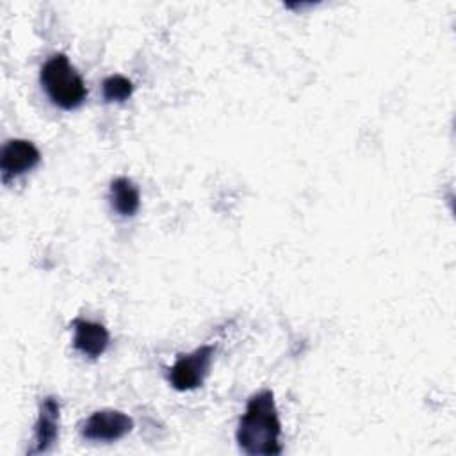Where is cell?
Here are the masks:
<instances>
[{"instance_id":"2","label":"cell","mask_w":456,"mask_h":456,"mask_svg":"<svg viewBox=\"0 0 456 456\" xmlns=\"http://www.w3.org/2000/svg\"><path fill=\"white\" fill-rule=\"evenodd\" d=\"M39 80L52 103L64 110L78 109L87 96L86 82L71 66L66 53H53L41 66Z\"/></svg>"},{"instance_id":"5","label":"cell","mask_w":456,"mask_h":456,"mask_svg":"<svg viewBox=\"0 0 456 456\" xmlns=\"http://www.w3.org/2000/svg\"><path fill=\"white\" fill-rule=\"evenodd\" d=\"M39 160H41V153L34 146V142L27 139H9L2 146V153H0L2 180L9 182L11 178L34 169L39 164Z\"/></svg>"},{"instance_id":"3","label":"cell","mask_w":456,"mask_h":456,"mask_svg":"<svg viewBox=\"0 0 456 456\" xmlns=\"http://www.w3.org/2000/svg\"><path fill=\"white\" fill-rule=\"evenodd\" d=\"M214 353L216 347L207 344L189 354H180L167 372L169 383L180 392L198 388L208 374Z\"/></svg>"},{"instance_id":"4","label":"cell","mask_w":456,"mask_h":456,"mask_svg":"<svg viewBox=\"0 0 456 456\" xmlns=\"http://www.w3.org/2000/svg\"><path fill=\"white\" fill-rule=\"evenodd\" d=\"M78 428L82 438L89 442H116L132 431L134 420L119 410H98Z\"/></svg>"},{"instance_id":"9","label":"cell","mask_w":456,"mask_h":456,"mask_svg":"<svg viewBox=\"0 0 456 456\" xmlns=\"http://www.w3.org/2000/svg\"><path fill=\"white\" fill-rule=\"evenodd\" d=\"M102 93L105 102H125L132 96L134 86L123 75H110L102 82Z\"/></svg>"},{"instance_id":"6","label":"cell","mask_w":456,"mask_h":456,"mask_svg":"<svg viewBox=\"0 0 456 456\" xmlns=\"http://www.w3.org/2000/svg\"><path fill=\"white\" fill-rule=\"evenodd\" d=\"M61 406L57 397L46 395L39 404V415L34 424V438L32 447L27 451L28 456L48 452L59 436V419Z\"/></svg>"},{"instance_id":"1","label":"cell","mask_w":456,"mask_h":456,"mask_svg":"<svg viewBox=\"0 0 456 456\" xmlns=\"http://www.w3.org/2000/svg\"><path fill=\"white\" fill-rule=\"evenodd\" d=\"M281 424L274 394L260 390L253 394L237 426V445L249 456H276L281 454L280 445Z\"/></svg>"},{"instance_id":"7","label":"cell","mask_w":456,"mask_h":456,"mask_svg":"<svg viewBox=\"0 0 456 456\" xmlns=\"http://www.w3.org/2000/svg\"><path fill=\"white\" fill-rule=\"evenodd\" d=\"M73 328H75L73 347L78 353L89 358H98L105 353L110 335L103 324L94 321H86V319H75Z\"/></svg>"},{"instance_id":"8","label":"cell","mask_w":456,"mask_h":456,"mask_svg":"<svg viewBox=\"0 0 456 456\" xmlns=\"http://www.w3.org/2000/svg\"><path fill=\"white\" fill-rule=\"evenodd\" d=\"M109 200H110V207L121 217H132L139 210V205H141L139 189L126 176H119L110 182Z\"/></svg>"}]
</instances>
